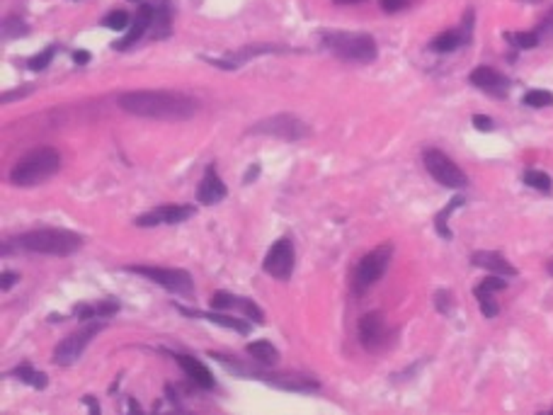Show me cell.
Wrapping results in <instances>:
<instances>
[{
  "label": "cell",
  "mask_w": 553,
  "mask_h": 415,
  "mask_svg": "<svg viewBox=\"0 0 553 415\" xmlns=\"http://www.w3.org/2000/svg\"><path fill=\"white\" fill-rule=\"evenodd\" d=\"M119 109L134 117L182 122L197 114V100L173 90H131L117 97Z\"/></svg>",
  "instance_id": "6da1fadb"
},
{
  "label": "cell",
  "mask_w": 553,
  "mask_h": 415,
  "mask_svg": "<svg viewBox=\"0 0 553 415\" xmlns=\"http://www.w3.org/2000/svg\"><path fill=\"white\" fill-rule=\"evenodd\" d=\"M15 245L27 253L54 255V258H68L83 248V236L66 228H37V231L22 233Z\"/></svg>",
  "instance_id": "7a4b0ae2"
},
{
  "label": "cell",
  "mask_w": 553,
  "mask_h": 415,
  "mask_svg": "<svg viewBox=\"0 0 553 415\" xmlns=\"http://www.w3.org/2000/svg\"><path fill=\"white\" fill-rule=\"evenodd\" d=\"M58 168H61L58 151L51 149V146H39V149L25 153L15 163L13 171H10V182L15 187H32V185H39L51 178L54 173H58Z\"/></svg>",
  "instance_id": "3957f363"
},
{
  "label": "cell",
  "mask_w": 553,
  "mask_h": 415,
  "mask_svg": "<svg viewBox=\"0 0 553 415\" xmlns=\"http://www.w3.org/2000/svg\"><path fill=\"white\" fill-rule=\"evenodd\" d=\"M325 47L335 54L337 58L349 63H371L379 54L374 37L369 35H352V32H333L323 35Z\"/></svg>",
  "instance_id": "277c9868"
},
{
  "label": "cell",
  "mask_w": 553,
  "mask_h": 415,
  "mask_svg": "<svg viewBox=\"0 0 553 415\" xmlns=\"http://www.w3.org/2000/svg\"><path fill=\"white\" fill-rule=\"evenodd\" d=\"M393 255V245L391 243H383L379 248H374L371 253H366L359 265L354 267V275H352V292L354 294H364L369 287H374L376 282L383 277L386 272L388 262H391Z\"/></svg>",
  "instance_id": "5b68a950"
},
{
  "label": "cell",
  "mask_w": 553,
  "mask_h": 415,
  "mask_svg": "<svg viewBox=\"0 0 553 415\" xmlns=\"http://www.w3.org/2000/svg\"><path fill=\"white\" fill-rule=\"evenodd\" d=\"M213 359H218V362L223 364V367L238 371L243 379H260V381H267V384L277 386V389H284V391H316L318 389V381L313 379H306V376H289V374H267V371H260V369H253V367H243V364L233 362V359L223 357V354H211Z\"/></svg>",
  "instance_id": "8992f818"
},
{
  "label": "cell",
  "mask_w": 553,
  "mask_h": 415,
  "mask_svg": "<svg viewBox=\"0 0 553 415\" xmlns=\"http://www.w3.org/2000/svg\"><path fill=\"white\" fill-rule=\"evenodd\" d=\"M127 272H134V275H141L146 280L161 284L163 289L173 294H182V297H189L194 292V282H192V275L185 270H178V267H149V265H127L124 267Z\"/></svg>",
  "instance_id": "52a82bcc"
},
{
  "label": "cell",
  "mask_w": 553,
  "mask_h": 415,
  "mask_svg": "<svg viewBox=\"0 0 553 415\" xmlns=\"http://www.w3.org/2000/svg\"><path fill=\"white\" fill-rule=\"evenodd\" d=\"M423 161H425L427 173H430L440 185H445V187L461 190V187H466V185H468L466 173H464L461 168H459L456 163H454L452 158L447 156V153H442L437 149H427L423 153Z\"/></svg>",
  "instance_id": "ba28073f"
},
{
  "label": "cell",
  "mask_w": 553,
  "mask_h": 415,
  "mask_svg": "<svg viewBox=\"0 0 553 415\" xmlns=\"http://www.w3.org/2000/svg\"><path fill=\"white\" fill-rule=\"evenodd\" d=\"M102 328H105V323H87L80 328V330H75V333H70L68 337H63V340L56 345V349H54V364H58V367H70V364L78 362L80 354L85 352V347L90 345L92 337H95Z\"/></svg>",
  "instance_id": "9c48e42d"
},
{
  "label": "cell",
  "mask_w": 553,
  "mask_h": 415,
  "mask_svg": "<svg viewBox=\"0 0 553 415\" xmlns=\"http://www.w3.org/2000/svg\"><path fill=\"white\" fill-rule=\"evenodd\" d=\"M250 134L275 136V139L282 141H301L309 136V127L299 117H294V114H275V117L262 119L255 127H250Z\"/></svg>",
  "instance_id": "30bf717a"
},
{
  "label": "cell",
  "mask_w": 553,
  "mask_h": 415,
  "mask_svg": "<svg viewBox=\"0 0 553 415\" xmlns=\"http://www.w3.org/2000/svg\"><path fill=\"white\" fill-rule=\"evenodd\" d=\"M294 262H297V250H294L292 238H279L277 243L270 248V253L265 255L262 270H265L270 277H275V280L284 282V280L292 277Z\"/></svg>",
  "instance_id": "8fae6325"
},
{
  "label": "cell",
  "mask_w": 553,
  "mask_h": 415,
  "mask_svg": "<svg viewBox=\"0 0 553 415\" xmlns=\"http://www.w3.org/2000/svg\"><path fill=\"white\" fill-rule=\"evenodd\" d=\"M388 337H391V330H388L386 318L379 311H369L359 318V342L369 352H379V349L386 347Z\"/></svg>",
  "instance_id": "7c38bea8"
},
{
  "label": "cell",
  "mask_w": 553,
  "mask_h": 415,
  "mask_svg": "<svg viewBox=\"0 0 553 415\" xmlns=\"http://www.w3.org/2000/svg\"><path fill=\"white\" fill-rule=\"evenodd\" d=\"M194 216V206L189 204H168V206H158V209H151L146 214H141L136 218V226L139 228H153L161 226V223H182L187 218Z\"/></svg>",
  "instance_id": "4fadbf2b"
},
{
  "label": "cell",
  "mask_w": 553,
  "mask_h": 415,
  "mask_svg": "<svg viewBox=\"0 0 553 415\" xmlns=\"http://www.w3.org/2000/svg\"><path fill=\"white\" fill-rule=\"evenodd\" d=\"M211 306L216 311L238 309L248 321L253 318V323H257V326L265 323V314L260 311V306H257L255 302H250V299H245V297H235V294H228V292H216L211 297Z\"/></svg>",
  "instance_id": "5bb4252c"
},
{
  "label": "cell",
  "mask_w": 553,
  "mask_h": 415,
  "mask_svg": "<svg viewBox=\"0 0 553 415\" xmlns=\"http://www.w3.org/2000/svg\"><path fill=\"white\" fill-rule=\"evenodd\" d=\"M471 83L478 87V90L488 92V95H495V97H505L507 92H510V80H507L502 73H497L495 68H490V66H478V68L471 73Z\"/></svg>",
  "instance_id": "9a60e30c"
},
{
  "label": "cell",
  "mask_w": 553,
  "mask_h": 415,
  "mask_svg": "<svg viewBox=\"0 0 553 415\" xmlns=\"http://www.w3.org/2000/svg\"><path fill=\"white\" fill-rule=\"evenodd\" d=\"M151 25H153V5H141L139 13L134 15V22L129 25L127 35H124L119 42H114L112 47L119 49V51H127V49H131L146 35V30H151Z\"/></svg>",
  "instance_id": "2e32d148"
},
{
  "label": "cell",
  "mask_w": 553,
  "mask_h": 415,
  "mask_svg": "<svg viewBox=\"0 0 553 415\" xmlns=\"http://www.w3.org/2000/svg\"><path fill=\"white\" fill-rule=\"evenodd\" d=\"M226 194H228V190H226V185H223V180L218 178L216 168H206L199 187H197V202H199V204H206V206L218 204Z\"/></svg>",
  "instance_id": "e0dca14e"
},
{
  "label": "cell",
  "mask_w": 553,
  "mask_h": 415,
  "mask_svg": "<svg viewBox=\"0 0 553 415\" xmlns=\"http://www.w3.org/2000/svg\"><path fill=\"white\" fill-rule=\"evenodd\" d=\"M180 314L189 316V318H201V321H209V323H216L221 328H231V330L240 333V335H248L250 333V323L243 318H231V316H223V314H206V311H197V309H187V306H175Z\"/></svg>",
  "instance_id": "ac0fdd59"
},
{
  "label": "cell",
  "mask_w": 553,
  "mask_h": 415,
  "mask_svg": "<svg viewBox=\"0 0 553 415\" xmlns=\"http://www.w3.org/2000/svg\"><path fill=\"white\" fill-rule=\"evenodd\" d=\"M471 262H473L476 267H483V270H490V272H495V275H500V277H514V275H517V267L510 265V262L502 258L500 253H495V250H478V253L471 255Z\"/></svg>",
  "instance_id": "d6986e66"
},
{
  "label": "cell",
  "mask_w": 553,
  "mask_h": 415,
  "mask_svg": "<svg viewBox=\"0 0 553 415\" xmlns=\"http://www.w3.org/2000/svg\"><path fill=\"white\" fill-rule=\"evenodd\" d=\"M175 362L182 367L185 374L189 376L192 381H194L197 386H201V389H213V376L211 371L204 367V364L199 362L197 357H189V354H175Z\"/></svg>",
  "instance_id": "ffe728a7"
},
{
  "label": "cell",
  "mask_w": 553,
  "mask_h": 415,
  "mask_svg": "<svg viewBox=\"0 0 553 415\" xmlns=\"http://www.w3.org/2000/svg\"><path fill=\"white\" fill-rule=\"evenodd\" d=\"M119 311V302L117 299H102L97 304H80L73 309V314L78 316L80 321H92V318H109Z\"/></svg>",
  "instance_id": "44dd1931"
},
{
  "label": "cell",
  "mask_w": 553,
  "mask_h": 415,
  "mask_svg": "<svg viewBox=\"0 0 553 415\" xmlns=\"http://www.w3.org/2000/svg\"><path fill=\"white\" fill-rule=\"evenodd\" d=\"M245 352L250 354V359H255V362H260V364H267V367H275V364L279 362V352H277V347L272 345V342H267V340L248 342V347H245Z\"/></svg>",
  "instance_id": "7402d4cb"
},
{
  "label": "cell",
  "mask_w": 553,
  "mask_h": 415,
  "mask_svg": "<svg viewBox=\"0 0 553 415\" xmlns=\"http://www.w3.org/2000/svg\"><path fill=\"white\" fill-rule=\"evenodd\" d=\"M466 39H468V35H464V32L449 30V32L437 35L435 39L430 42V49H432V51H437V54H449V51H456V49L461 47Z\"/></svg>",
  "instance_id": "603a6c76"
},
{
  "label": "cell",
  "mask_w": 553,
  "mask_h": 415,
  "mask_svg": "<svg viewBox=\"0 0 553 415\" xmlns=\"http://www.w3.org/2000/svg\"><path fill=\"white\" fill-rule=\"evenodd\" d=\"M10 376H15V379L25 381V384H30L32 389H39V391L46 389V384H49L46 374H44V371L32 369L30 364H20V367H15L13 371H10Z\"/></svg>",
  "instance_id": "cb8c5ba5"
},
{
  "label": "cell",
  "mask_w": 553,
  "mask_h": 415,
  "mask_svg": "<svg viewBox=\"0 0 553 415\" xmlns=\"http://www.w3.org/2000/svg\"><path fill=\"white\" fill-rule=\"evenodd\" d=\"M461 204H464V197H454V199L449 202L445 209H442L440 214L435 216V228H437V233H440L442 238H447V240L452 238V231H449V226H447V218L452 216V211L459 209Z\"/></svg>",
  "instance_id": "d4e9b609"
},
{
  "label": "cell",
  "mask_w": 553,
  "mask_h": 415,
  "mask_svg": "<svg viewBox=\"0 0 553 415\" xmlns=\"http://www.w3.org/2000/svg\"><path fill=\"white\" fill-rule=\"evenodd\" d=\"M505 39L517 49H534L539 47V35L536 32H507Z\"/></svg>",
  "instance_id": "484cf974"
},
{
  "label": "cell",
  "mask_w": 553,
  "mask_h": 415,
  "mask_svg": "<svg viewBox=\"0 0 553 415\" xmlns=\"http://www.w3.org/2000/svg\"><path fill=\"white\" fill-rule=\"evenodd\" d=\"M524 182H527L529 187L539 190V192H551V187H553L551 178L541 171H527L524 173Z\"/></svg>",
  "instance_id": "4316f807"
},
{
  "label": "cell",
  "mask_w": 553,
  "mask_h": 415,
  "mask_svg": "<svg viewBox=\"0 0 553 415\" xmlns=\"http://www.w3.org/2000/svg\"><path fill=\"white\" fill-rule=\"evenodd\" d=\"M522 102L527 107H551L553 105V92H549V90H529V92H524Z\"/></svg>",
  "instance_id": "83f0119b"
},
{
  "label": "cell",
  "mask_w": 553,
  "mask_h": 415,
  "mask_svg": "<svg viewBox=\"0 0 553 415\" xmlns=\"http://www.w3.org/2000/svg\"><path fill=\"white\" fill-rule=\"evenodd\" d=\"M473 294H476V299H478V306H480V311H483L485 318H495L500 306H497L495 299H492V292H478V289H473Z\"/></svg>",
  "instance_id": "f1b7e54d"
},
{
  "label": "cell",
  "mask_w": 553,
  "mask_h": 415,
  "mask_svg": "<svg viewBox=\"0 0 553 415\" xmlns=\"http://www.w3.org/2000/svg\"><path fill=\"white\" fill-rule=\"evenodd\" d=\"M102 27H107V30H114V32H122L129 27V15L124 13V10H114V13H109L105 20H102Z\"/></svg>",
  "instance_id": "f546056e"
},
{
  "label": "cell",
  "mask_w": 553,
  "mask_h": 415,
  "mask_svg": "<svg viewBox=\"0 0 553 415\" xmlns=\"http://www.w3.org/2000/svg\"><path fill=\"white\" fill-rule=\"evenodd\" d=\"M54 54H56V47H46L42 54H37V56L30 58V68H32V70H44L49 63H51Z\"/></svg>",
  "instance_id": "4dcf8cb0"
},
{
  "label": "cell",
  "mask_w": 553,
  "mask_h": 415,
  "mask_svg": "<svg viewBox=\"0 0 553 415\" xmlns=\"http://www.w3.org/2000/svg\"><path fill=\"white\" fill-rule=\"evenodd\" d=\"M507 287V282L502 280L500 275H495V277H488V280H483L478 284V292H500V289H505Z\"/></svg>",
  "instance_id": "1f68e13d"
},
{
  "label": "cell",
  "mask_w": 553,
  "mask_h": 415,
  "mask_svg": "<svg viewBox=\"0 0 553 415\" xmlns=\"http://www.w3.org/2000/svg\"><path fill=\"white\" fill-rule=\"evenodd\" d=\"M5 37H22V35H27V30H25V22L22 20H15V18H10V20H5Z\"/></svg>",
  "instance_id": "d6a6232c"
},
{
  "label": "cell",
  "mask_w": 553,
  "mask_h": 415,
  "mask_svg": "<svg viewBox=\"0 0 553 415\" xmlns=\"http://www.w3.org/2000/svg\"><path fill=\"white\" fill-rule=\"evenodd\" d=\"M435 304H437V311H440V314H449V309H452V294H449V292H437L435 294Z\"/></svg>",
  "instance_id": "836d02e7"
},
{
  "label": "cell",
  "mask_w": 553,
  "mask_h": 415,
  "mask_svg": "<svg viewBox=\"0 0 553 415\" xmlns=\"http://www.w3.org/2000/svg\"><path fill=\"white\" fill-rule=\"evenodd\" d=\"M473 127L478 131H492L495 129V122L490 117H485V114H473Z\"/></svg>",
  "instance_id": "e575fe53"
},
{
  "label": "cell",
  "mask_w": 553,
  "mask_h": 415,
  "mask_svg": "<svg viewBox=\"0 0 553 415\" xmlns=\"http://www.w3.org/2000/svg\"><path fill=\"white\" fill-rule=\"evenodd\" d=\"M381 8L386 13H398V10L405 8V0H381Z\"/></svg>",
  "instance_id": "d590c367"
},
{
  "label": "cell",
  "mask_w": 553,
  "mask_h": 415,
  "mask_svg": "<svg viewBox=\"0 0 553 415\" xmlns=\"http://www.w3.org/2000/svg\"><path fill=\"white\" fill-rule=\"evenodd\" d=\"M18 280H20V277L15 275V272H3V282H0V289H3V292H10V289H13V284Z\"/></svg>",
  "instance_id": "8d00e7d4"
},
{
  "label": "cell",
  "mask_w": 553,
  "mask_h": 415,
  "mask_svg": "<svg viewBox=\"0 0 553 415\" xmlns=\"http://www.w3.org/2000/svg\"><path fill=\"white\" fill-rule=\"evenodd\" d=\"M30 92H32V87H25V90L5 92V95H3V102H10V100H15V97H25V95H30Z\"/></svg>",
  "instance_id": "74e56055"
},
{
  "label": "cell",
  "mask_w": 553,
  "mask_h": 415,
  "mask_svg": "<svg viewBox=\"0 0 553 415\" xmlns=\"http://www.w3.org/2000/svg\"><path fill=\"white\" fill-rule=\"evenodd\" d=\"M73 61H75V66H85L87 61H90V54H87V51H75L73 54Z\"/></svg>",
  "instance_id": "f35d334b"
},
{
  "label": "cell",
  "mask_w": 553,
  "mask_h": 415,
  "mask_svg": "<svg viewBox=\"0 0 553 415\" xmlns=\"http://www.w3.org/2000/svg\"><path fill=\"white\" fill-rule=\"evenodd\" d=\"M257 173H260V166H257V163H255V166H253V171H248V173H245L243 182H245V185H250V182H253V180L257 178Z\"/></svg>",
  "instance_id": "ab89813d"
},
{
  "label": "cell",
  "mask_w": 553,
  "mask_h": 415,
  "mask_svg": "<svg viewBox=\"0 0 553 415\" xmlns=\"http://www.w3.org/2000/svg\"><path fill=\"white\" fill-rule=\"evenodd\" d=\"M83 403H85V406H87V408H90V411H92V413H97V411H100V406H97V403H95V401H92V398H90V396H85V398H83Z\"/></svg>",
  "instance_id": "60d3db41"
},
{
  "label": "cell",
  "mask_w": 553,
  "mask_h": 415,
  "mask_svg": "<svg viewBox=\"0 0 553 415\" xmlns=\"http://www.w3.org/2000/svg\"><path fill=\"white\" fill-rule=\"evenodd\" d=\"M333 3H337V5H357V3H364V0H333Z\"/></svg>",
  "instance_id": "b9f144b4"
},
{
  "label": "cell",
  "mask_w": 553,
  "mask_h": 415,
  "mask_svg": "<svg viewBox=\"0 0 553 415\" xmlns=\"http://www.w3.org/2000/svg\"><path fill=\"white\" fill-rule=\"evenodd\" d=\"M549 20H551V25H553V10H551V15H549Z\"/></svg>",
  "instance_id": "7bdbcfd3"
},
{
  "label": "cell",
  "mask_w": 553,
  "mask_h": 415,
  "mask_svg": "<svg viewBox=\"0 0 553 415\" xmlns=\"http://www.w3.org/2000/svg\"><path fill=\"white\" fill-rule=\"evenodd\" d=\"M549 270H551V272H553V265H551V267H549Z\"/></svg>",
  "instance_id": "ee69618b"
}]
</instances>
